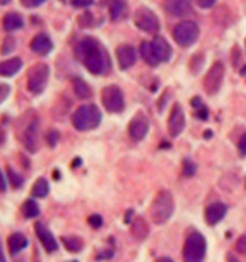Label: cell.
I'll return each mask as SVG.
<instances>
[{
    "instance_id": "1",
    "label": "cell",
    "mask_w": 246,
    "mask_h": 262,
    "mask_svg": "<svg viewBox=\"0 0 246 262\" xmlns=\"http://www.w3.org/2000/svg\"><path fill=\"white\" fill-rule=\"evenodd\" d=\"M76 57L77 60L90 71L94 76H102L107 74L108 69L111 66L110 58L107 51L104 49V46L97 41L96 38L86 36L80 39L76 46Z\"/></svg>"
},
{
    "instance_id": "2",
    "label": "cell",
    "mask_w": 246,
    "mask_h": 262,
    "mask_svg": "<svg viewBox=\"0 0 246 262\" xmlns=\"http://www.w3.org/2000/svg\"><path fill=\"white\" fill-rule=\"evenodd\" d=\"M102 120V113L99 110V107L94 104H88V105H82L79 107L72 115V126L77 130H93L97 126L101 124Z\"/></svg>"
},
{
    "instance_id": "3",
    "label": "cell",
    "mask_w": 246,
    "mask_h": 262,
    "mask_svg": "<svg viewBox=\"0 0 246 262\" xmlns=\"http://www.w3.org/2000/svg\"><path fill=\"white\" fill-rule=\"evenodd\" d=\"M173 212H174L173 195H171L168 190H160L157 196L154 198L151 210H149V217H151L152 223H155V225L166 223L171 219V215H173Z\"/></svg>"
},
{
    "instance_id": "4",
    "label": "cell",
    "mask_w": 246,
    "mask_h": 262,
    "mask_svg": "<svg viewBox=\"0 0 246 262\" xmlns=\"http://www.w3.org/2000/svg\"><path fill=\"white\" fill-rule=\"evenodd\" d=\"M206 250H207V244L204 235L196 231L190 232L184 244V251H182L184 262H203L206 257Z\"/></svg>"
},
{
    "instance_id": "5",
    "label": "cell",
    "mask_w": 246,
    "mask_h": 262,
    "mask_svg": "<svg viewBox=\"0 0 246 262\" xmlns=\"http://www.w3.org/2000/svg\"><path fill=\"white\" fill-rule=\"evenodd\" d=\"M173 38L181 47H190L199 38V27L193 20H182L173 29Z\"/></svg>"
},
{
    "instance_id": "6",
    "label": "cell",
    "mask_w": 246,
    "mask_h": 262,
    "mask_svg": "<svg viewBox=\"0 0 246 262\" xmlns=\"http://www.w3.org/2000/svg\"><path fill=\"white\" fill-rule=\"evenodd\" d=\"M49 80V66L46 63H36L30 68L27 76V88L33 94H39L44 91Z\"/></svg>"
},
{
    "instance_id": "7",
    "label": "cell",
    "mask_w": 246,
    "mask_h": 262,
    "mask_svg": "<svg viewBox=\"0 0 246 262\" xmlns=\"http://www.w3.org/2000/svg\"><path fill=\"white\" fill-rule=\"evenodd\" d=\"M102 105L110 113H119L124 110V94L116 85H108L102 90Z\"/></svg>"
},
{
    "instance_id": "8",
    "label": "cell",
    "mask_w": 246,
    "mask_h": 262,
    "mask_svg": "<svg viewBox=\"0 0 246 262\" xmlns=\"http://www.w3.org/2000/svg\"><path fill=\"white\" fill-rule=\"evenodd\" d=\"M135 26L146 32V33H157L159 29H160V24H159V19L157 16L151 11V10H146V8H140L137 13H135Z\"/></svg>"
},
{
    "instance_id": "9",
    "label": "cell",
    "mask_w": 246,
    "mask_h": 262,
    "mask_svg": "<svg viewBox=\"0 0 246 262\" xmlns=\"http://www.w3.org/2000/svg\"><path fill=\"white\" fill-rule=\"evenodd\" d=\"M38 135H39V121H38V118H33L19 134L20 141L24 143V146H26L27 151L30 152L38 151Z\"/></svg>"
},
{
    "instance_id": "10",
    "label": "cell",
    "mask_w": 246,
    "mask_h": 262,
    "mask_svg": "<svg viewBox=\"0 0 246 262\" xmlns=\"http://www.w3.org/2000/svg\"><path fill=\"white\" fill-rule=\"evenodd\" d=\"M225 79V66L221 61H216L212 64V68L209 69V73L204 77V88L209 94H215L218 93V90L221 88V83H223Z\"/></svg>"
},
{
    "instance_id": "11",
    "label": "cell",
    "mask_w": 246,
    "mask_h": 262,
    "mask_svg": "<svg viewBox=\"0 0 246 262\" xmlns=\"http://www.w3.org/2000/svg\"><path fill=\"white\" fill-rule=\"evenodd\" d=\"M149 130V121L143 113H137L129 124V135L133 141H141Z\"/></svg>"
},
{
    "instance_id": "12",
    "label": "cell",
    "mask_w": 246,
    "mask_h": 262,
    "mask_svg": "<svg viewBox=\"0 0 246 262\" xmlns=\"http://www.w3.org/2000/svg\"><path fill=\"white\" fill-rule=\"evenodd\" d=\"M185 127V115L182 112V107L179 104L174 105V108L171 110L169 120H168V130L171 137H179L184 132Z\"/></svg>"
},
{
    "instance_id": "13",
    "label": "cell",
    "mask_w": 246,
    "mask_h": 262,
    "mask_svg": "<svg viewBox=\"0 0 246 262\" xmlns=\"http://www.w3.org/2000/svg\"><path fill=\"white\" fill-rule=\"evenodd\" d=\"M116 58H118V64L122 71L129 69L137 61V51L129 44H122L116 49Z\"/></svg>"
},
{
    "instance_id": "14",
    "label": "cell",
    "mask_w": 246,
    "mask_h": 262,
    "mask_svg": "<svg viewBox=\"0 0 246 262\" xmlns=\"http://www.w3.org/2000/svg\"><path fill=\"white\" fill-rule=\"evenodd\" d=\"M35 231H36V235H38L39 242L42 244V247H44V250L47 253H54V251L58 250V244L55 241L54 234L49 231L42 223H36L35 225Z\"/></svg>"
},
{
    "instance_id": "15",
    "label": "cell",
    "mask_w": 246,
    "mask_h": 262,
    "mask_svg": "<svg viewBox=\"0 0 246 262\" xmlns=\"http://www.w3.org/2000/svg\"><path fill=\"white\" fill-rule=\"evenodd\" d=\"M163 7L171 16L184 17L191 13V0H163Z\"/></svg>"
},
{
    "instance_id": "16",
    "label": "cell",
    "mask_w": 246,
    "mask_h": 262,
    "mask_svg": "<svg viewBox=\"0 0 246 262\" xmlns=\"http://www.w3.org/2000/svg\"><path fill=\"white\" fill-rule=\"evenodd\" d=\"M228 213V206L223 203H213L210 206H207L206 209V222L207 225L213 226L216 223H219L225 219V215Z\"/></svg>"
},
{
    "instance_id": "17",
    "label": "cell",
    "mask_w": 246,
    "mask_h": 262,
    "mask_svg": "<svg viewBox=\"0 0 246 262\" xmlns=\"http://www.w3.org/2000/svg\"><path fill=\"white\" fill-rule=\"evenodd\" d=\"M30 49L38 55H47L54 49V44H52V39L46 33H38L30 42Z\"/></svg>"
},
{
    "instance_id": "18",
    "label": "cell",
    "mask_w": 246,
    "mask_h": 262,
    "mask_svg": "<svg viewBox=\"0 0 246 262\" xmlns=\"http://www.w3.org/2000/svg\"><path fill=\"white\" fill-rule=\"evenodd\" d=\"M29 245V241L27 237L20 234V232H14L8 237V250H10V254L11 256H16L19 254L22 250H26Z\"/></svg>"
},
{
    "instance_id": "19",
    "label": "cell",
    "mask_w": 246,
    "mask_h": 262,
    "mask_svg": "<svg viewBox=\"0 0 246 262\" xmlns=\"http://www.w3.org/2000/svg\"><path fill=\"white\" fill-rule=\"evenodd\" d=\"M20 68H22V60L19 57L0 61V76L2 77H13L14 74L19 73Z\"/></svg>"
},
{
    "instance_id": "20",
    "label": "cell",
    "mask_w": 246,
    "mask_h": 262,
    "mask_svg": "<svg viewBox=\"0 0 246 262\" xmlns=\"http://www.w3.org/2000/svg\"><path fill=\"white\" fill-rule=\"evenodd\" d=\"M152 47H154L159 61H168L169 60V57H171V46L168 44V41L165 38H162V36L154 38Z\"/></svg>"
},
{
    "instance_id": "21",
    "label": "cell",
    "mask_w": 246,
    "mask_h": 262,
    "mask_svg": "<svg viewBox=\"0 0 246 262\" xmlns=\"http://www.w3.org/2000/svg\"><path fill=\"white\" fill-rule=\"evenodd\" d=\"M140 54H141V57H143V60L149 64V66H157L160 61H159V58H157V55H155V51H154V47H152V42H147V41H144V42H141V46H140Z\"/></svg>"
},
{
    "instance_id": "22",
    "label": "cell",
    "mask_w": 246,
    "mask_h": 262,
    "mask_svg": "<svg viewBox=\"0 0 246 262\" xmlns=\"http://www.w3.org/2000/svg\"><path fill=\"white\" fill-rule=\"evenodd\" d=\"M127 14V2L126 0H113L110 5V17L111 20L118 22Z\"/></svg>"
},
{
    "instance_id": "23",
    "label": "cell",
    "mask_w": 246,
    "mask_h": 262,
    "mask_svg": "<svg viewBox=\"0 0 246 262\" xmlns=\"http://www.w3.org/2000/svg\"><path fill=\"white\" fill-rule=\"evenodd\" d=\"M72 86H74V93H76V96L79 99H90L93 96V91H91L90 85L83 79L76 77L72 80Z\"/></svg>"
},
{
    "instance_id": "24",
    "label": "cell",
    "mask_w": 246,
    "mask_h": 262,
    "mask_svg": "<svg viewBox=\"0 0 246 262\" xmlns=\"http://www.w3.org/2000/svg\"><path fill=\"white\" fill-rule=\"evenodd\" d=\"M24 27V19L17 13H8L4 17V29L7 32H14Z\"/></svg>"
},
{
    "instance_id": "25",
    "label": "cell",
    "mask_w": 246,
    "mask_h": 262,
    "mask_svg": "<svg viewBox=\"0 0 246 262\" xmlns=\"http://www.w3.org/2000/svg\"><path fill=\"white\" fill-rule=\"evenodd\" d=\"M61 242H63L64 248L68 251H71V253H79L83 248L82 239H79V237H74V235H64V237H61Z\"/></svg>"
},
{
    "instance_id": "26",
    "label": "cell",
    "mask_w": 246,
    "mask_h": 262,
    "mask_svg": "<svg viewBox=\"0 0 246 262\" xmlns=\"http://www.w3.org/2000/svg\"><path fill=\"white\" fill-rule=\"evenodd\" d=\"M20 212H22V215L26 217V219H35V217L39 215V206L36 204V201L27 200L26 203L22 204Z\"/></svg>"
},
{
    "instance_id": "27",
    "label": "cell",
    "mask_w": 246,
    "mask_h": 262,
    "mask_svg": "<svg viewBox=\"0 0 246 262\" xmlns=\"http://www.w3.org/2000/svg\"><path fill=\"white\" fill-rule=\"evenodd\" d=\"M135 222H133V225H132V235L135 237V239H138V241H141V239H144V237L147 235V226H146V222L141 219V217H137V219H133Z\"/></svg>"
},
{
    "instance_id": "28",
    "label": "cell",
    "mask_w": 246,
    "mask_h": 262,
    "mask_svg": "<svg viewBox=\"0 0 246 262\" xmlns=\"http://www.w3.org/2000/svg\"><path fill=\"white\" fill-rule=\"evenodd\" d=\"M32 195L35 198H46L49 195V182L46 179L39 178L32 188Z\"/></svg>"
},
{
    "instance_id": "29",
    "label": "cell",
    "mask_w": 246,
    "mask_h": 262,
    "mask_svg": "<svg viewBox=\"0 0 246 262\" xmlns=\"http://www.w3.org/2000/svg\"><path fill=\"white\" fill-rule=\"evenodd\" d=\"M191 105H193V108H194V112H196V116H198L201 121H207L209 112H207V108L204 107L203 101H201L199 98H194V99L191 101Z\"/></svg>"
},
{
    "instance_id": "30",
    "label": "cell",
    "mask_w": 246,
    "mask_h": 262,
    "mask_svg": "<svg viewBox=\"0 0 246 262\" xmlns=\"http://www.w3.org/2000/svg\"><path fill=\"white\" fill-rule=\"evenodd\" d=\"M7 173H8V182L11 184L13 188H20L24 185V178L17 174L13 168H7Z\"/></svg>"
},
{
    "instance_id": "31",
    "label": "cell",
    "mask_w": 246,
    "mask_h": 262,
    "mask_svg": "<svg viewBox=\"0 0 246 262\" xmlns=\"http://www.w3.org/2000/svg\"><path fill=\"white\" fill-rule=\"evenodd\" d=\"M14 47H16V39L13 36H7L4 39V44H2V49H0V52H2L4 55H8L14 51Z\"/></svg>"
},
{
    "instance_id": "32",
    "label": "cell",
    "mask_w": 246,
    "mask_h": 262,
    "mask_svg": "<svg viewBox=\"0 0 246 262\" xmlns=\"http://www.w3.org/2000/svg\"><path fill=\"white\" fill-rule=\"evenodd\" d=\"M196 173V163L191 159H184V174L191 178Z\"/></svg>"
},
{
    "instance_id": "33",
    "label": "cell",
    "mask_w": 246,
    "mask_h": 262,
    "mask_svg": "<svg viewBox=\"0 0 246 262\" xmlns=\"http://www.w3.org/2000/svg\"><path fill=\"white\" fill-rule=\"evenodd\" d=\"M79 24L82 27H93L94 26V17L91 13H85L79 17Z\"/></svg>"
},
{
    "instance_id": "34",
    "label": "cell",
    "mask_w": 246,
    "mask_h": 262,
    "mask_svg": "<svg viewBox=\"0 0 246 262\" xmlns=\"http://www.w3.org/2000/svg\"><path fill=\"white\" fill-rule=\"evenodd\" d=\"M235 250H237V253H240V254H244V256H246V235H241L240 239L237 241V244H235Z\"/></svg>"
},
{
    "instance_id": "35",
    "label": "cell",
    "mask_w": 246,
    "mask_h": 262,
    "mask_svg": "<svg viewBox=\"0 0 246 262\" xmlns=\"http://www.w3.org/2000/svg\"><path fill=\"white\" fill-rule=\"evenodd\" d=\"M58 138H60V135H58L57 130H49V134H47V143H49V145H51L52 148L58 143Z\"/></svg>"
},
{
    "instance_id": "36",
    "label": "cell",
    "mask_w": 246,
    "mask_h": 262,
    "mask_svg": "<svg viewBox=\"0 0 246 262\" xmlns=\"http://www.w3.org/2000/svg\"><path fill=\"white\" fill-rule=\"evenodd\" d=\"M94 0H71V4L74 8H86L91 7Z\"/></svg>"
},
{
    "instance_id": "37",
    "label": "cell",
    "mask_w": 246,
    "mask_h": 262,
    "mask_svg": "<svg viewBox=\"0 0 246 262\" xmlns=\"http://www.w3.org/2000/svg\"><path fill=\"white\" fill-rule=\"evenodd\" d=\"M88 223L93 226V228H101L102 226V217L101 215H97V213H94V215H91L90 219H88Z\"/></svg>"
},
{
    "instance_id": "38",
    "label": "cell",
    "mask_w": 246,
    "mask_h": 262,
    "mask_svg": "<svg viewBox=\"0 0 246 262\" xmlns=\"http://www.w3.org/2000/svg\"><path fill=\"white\" fill-rule=\"evenodd\" d=\"M44 2H46V0H20V4L26 8H36Z\"/></svg>"
},
{
    "instance_id": "39",
    "label": "cell",
    "mask_w": 246,
    "mask_h": 262,
    "mask_svg": "<svg viewBox=\"0 0 246 262\" xmlns=\"http://www.w3.org/2000/svg\"><path fill=\"white\" fill-rule=\"evenodd\" d=\"M10 94V86L7 83H0V104H2Z\"/></svg>"
},
{
    "instance_id": "40",
    "label": "cell",
    "mask_w": 246,
    "mask_h": 262,
    "mask_svg": "<svg viewBox=\"0 0 246 262\" xmlns=\"http://www.w3.org/2000/svg\"><path fill=\"white\" fill-rule=\"evenodd\" d=\"M240 60H241V52H240L238 47L235 46L234 49H232V66L237 68V64L240 63Z\"/></svg>"
},
{
    "instance_id": "41",
    "label": "cell",
    "mask_w": 246,
    "mask_h": 262,
    "mask_svg": "<svg viewBox=\"0 0 246 262\" xmlns=\"http://www.w3.org/2000/svg\"><path fill=\"white\" fill-rule=\"evenodd\" d=\"M238 151H240L241 156H246V132L238 140Z\"/></svg>"
},
{
    "instance_id": "42",
    "label": "cell",
    "mask_w": 246,
    "mask_h": 262,
    "mask_svg": "<svg viewBox=\"0 0 246 262\" xmlns=\"http://www.w3.org/2000/svg\"><path fill=\"white\" fill-rule=\"evenodd\" d=\"M196 2H198V5H199L201 8L207 10V8H212V7L216 4V0H196Z\"/></svg>"
},
{
    "instance_id": "43",
    "label": "cell",
    "mask_w": 246,
    "mask_h": 262,
    "mask_svg": "<svg viewBox=\"0 0 246 262\" xmlns=\"http://www.w3.org/2000/svg\"><path fill=\"white\" fill-rule=\"evenodd\" d=\"M7 190V181H5V176L2 173V170H0V193L5 192Z\"/></svg>"
},
{
    "instance_id": "44",
    "label": "cell",
    "mask_w": 246,
    "mask_h": 262,
    "mask_svg": "<svg viewBox=\"0 0 246 262\" xmlns=\"http://www.w3.org/2000/svg\"><path fill=\"white\" fill-rule=\"evenodd\" d=\"M228 262H240V260H238L232 253H229V254H228Z\"/></svg>"
},
{
    "instance_id": "45",
    "label": "cell",
    "mask_w": 246,
    "mask_h": 262,
    "mask_svg": "<svg viewBox=\"0 0 246 262\" xmlns=\"http://www.w3.org/2000/svg\"><path fill=\"white\" fill-rule=\"evenodd\" d=\"M157 262H174V260L169 257H160V259H157Z\"/></svg>"
},
{
    "instance_id": "46",
    "label": "cell",
    "mask_w": 246,
    "mask_h": 262,
    "mask_svg": "<svg viewBox=\"0 0 246 262\" xmlns=\"http://www.w3.org/2000/svg\"><path fill=\"white\" fill-rule=\"evenodd\" d=\"M240 76L246 79V64H244V66H243V68L240 69Z\"/></svg>"
},
{
    "instance_id": "47",
    "label": "cell",
    "mask_w": 246,
    "mask_h": 262,
    "mask_svg": "<svg viewBox=\"0 0 246 262\" xmlns=\"http://www.w3.org/2000/svg\"><path fill=\"white\" fill-rule=\"evenodd\" d=\"M0 262H7V259H5V254H4L2 248H0Z\"/></svg>"
},
{
    "instance_id": "48",
    "label": "cell",
    "mask_w": 246,
    "mask_h": 262,
    "mask_svg": "<svg viewBox=\"0 0 246 262\" xmlns=\"http://www.w3.org/2000/svg\"><path fill=\"white\" fill-rule=\"evenodd\" d=\"M10 2H11V0H0V5H7Z\"/></svg>"
},
{
    "instance_id": "49",
    "label": "cell",
    "mask_w": 246,
    "mask_h": 262,
    "mask_svg": "<svg viewBox=\"0 0 246 262\" xmlns=\"http://www.w3.org/2000/svg\"><path fill=\"white\" fill-rule=\"evenodd\" d=\"M72 262H77V260H72Z\"/></svg>"
},
{
    "instance_id": "50",
    "label": "cell",
    "mask_w": 246,
    "mask_h": 262,
    "mask_svg": "<svg viewBox=\"0 0 246 262\" xmlns=\"http://www.w3.org/2000/svg\"><path fill=\"white\" fill-rule=\"evenodd\" d=\"M63 2H64V0H63Z\"/></svg>"
}]
</instances>
